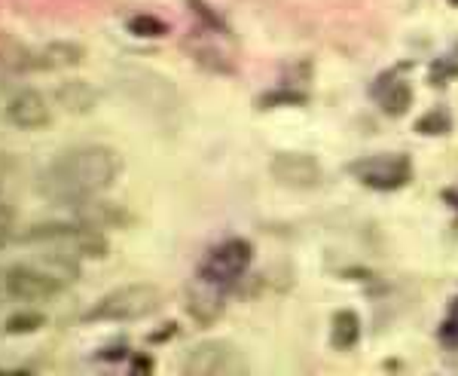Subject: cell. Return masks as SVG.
<instances>
[{"label": "cell", "instance_id": "obj_1", "mask_svg": "<svg viewBox=\"0 0 458 376\" xmlns=\"http://www.w3.org/2000/svg\"><path fill=\"white\" fill-rule=\"evenodd\" d=\"M120 175V153L105 144H83L58 153L40 172V193L55 205H80L98 199Z\"/></svg>", "mask_w": 458, "mask_h": 376}, {"label": "cell", "instance_id": "obj_2", "mask_svg": "<svg viewBox=\"0 0 458 376\" xmlns=\"http://www.w3.org/2000/svg\"><path fill=\"white\" fill-rule=\"evenodd\" d=\"M25 242H40V245L55 248L58 261H77V257H105L107 239L95 224H53L34 226L25 235Z\"/></svg>", "mask_w": 458, "mask_h": 376}, {"label": "cell", "instance_id": "obj_3", "mask_svg": "<svg viewBox=\"0 0 458 376\" xmlns=\"http://www.w3.org/2000/svg\"><path fill=\"white\" fill-rule=\"evenodd\" d=\"M162 303V294L153 285H123L105 294L86 312L89 321H138L153 315Z\"/></svg>", "mask_w": 458, "mask_h": 376}, {"label": "cell", "instance_id": "obj_4", "mask_svg": "<svg viewBox=\"0 0 458 376\" xmlns=\"http://www.w3.org/2000/svg\"><path fill=\"white\" fill-rule=\"evenodd\" d=\"M183 371L193 376H245L248 364L233 343L208 340V343H199L190 352L187 361H183Z\"/></svg>", "mask_w": 458, "mask_h": 376}, {"label": "cell", "instance_id": "obj_5", "mask_svg": "<svg viewBox=\"0 0 458 376\" xmlns=\"http://www.w3.org/2000/svg\"><path fill=\"white\" fill-rule=\"evenodd\" d=\"M250 257L254 251L245 239H226L205 257V263L199 267V278H208V282L229 287L235 278L245 276V269L250 267Z\"/></svg>", "mask_w": 458, "mask_h": 376}, {"label": "cell", "instance_id": "obj_6", "mask_svg": "<svg viewBox=\"0 0 458 376\" xmlns=\"http://www.w3.org/2000/svg\"><path fill=\"white\" fill-rule=\"evenodd\" d=\"M349 172L373 190H397L410 181L412 168H410V159L401 157V153H379V157L352 162Z\"/></svg>", "mask_w": 458, "mask_h": 376}, {"label": "cell", "instance_id": "obj_7", "mask_svg": "<svg viewBox=\"0 0 458 376\" xmlns=\"http://www.w3.org/2000/svg\"><path fill=\"white\" fill-rule=\"evenodd\" d=\"M6 291L25 303H47L64 291V278L37 267H13L6 272Z\"/></svg>", "mask_w": 458, "mask_h": 376}, {"label": "cell", "instance_id": "obj_8", "mask_svg": "<svg viewBox=\"0 0 458 376\" xmlns=\"http://www.w3.org/2000/svg\"><path fill=\"white\" fill-rule=\"evenodd\" d=\"M272 178L291 190H312L321 181V166L306 153H278L269 166Z\"/></svg>", "mask_w": 458, "mask_h": 376}, {"label": "cell", "instance_id": "obj_9", "mask_svg": "<svg viewBox=\"0 0 458 376\" xmlns=\"http://www.w3.org/2000/svg\"><path fill=\"white\" fill-rule=\"evenodd\" d=\"M6 120H10L16 129H25V132H34V129H43L49 125V107H47V98L34 90H25L19 95H13L10 105H6Z\"/></svg>", "mask_w": 458, "mask_h": 376}, {"label": "cell", "instance_id": "obj_10", "mask_svg": "<svg viewBox=\"0 0 458 376\" xmlns=\"http://www.w3.org/2000/svg\"><path fill=\"white\" fill-rule=\"evenodd\" d=\"M224 291L226 287L208 282V278L196 276V287L190 291V312L196 315L199 321H214L224 309Z\"/></svg>", "mask_w": 458, "mask_h": 376}, {"label": "cell", "instance_id": "obj_11", "mask_svg": "<svg viewBox=\"0 0 458 376\" xmlns=\"http://www.w3.org/2000/svg\"><path fill=\"white\" fill-rule=\"evenodd\" d=\"M376 98H379V107L386 110L388 116H401L412 101V92L403 80H382L376 86Z\"/></svg>", "mask_w": 458, "mask_h": 376}, {"label": "cell", "instance_id": "obj_12", "mask_svg": "<svg viewBox=\"0 0 458 376\" xmlns=\"http://www.w3.org/2000/svg\"><path fill=\"white\" fill-rule=\"evenodd\" d=\"M58 101H62L64 110H71V114H89V110H95V105H98V95H95L92 86H86L83 80H71L68 86L58 90Z\"/></svg>", "mask_w": 458, "mask_h": 376}, {"label": "cell", "instance_id": "obj_13", "mask_svg": "<svg viewBox=\"0 0 458 376\" xmlns=\"http://www.w3.org/2000/svg\"><path fill=\"white\" fill-rule=\"evenodd\" d=\"M80 58H83V49L77 43H53L43 49L40 64L43 68H68V64H80Z\"/></svg>", "mask_w": 458, "mask_h": 376}, {"label": "cell", "instance_id": "obj_14", "mask_svg": "<svg viewBox=\"0 0 458 376\" xmlns=\"http://www.w3.org/2000/svg\"><path fill=\"white\" fill-rule=\"evenodd\" d=\"M360 337V321L354 312H336L334 319V346L336 349H352Z\"/></svg>", "mask_w": 458, "mask_h": 376}, {"label": "cell", "instance_id": "obj_15", "mask_svg": "<svg viewBox=\"0 0 458 376\" xmlns=\"http://www.w3.org/2000/svg\"><path fill=\"white\" fill-rule=\"evenodd\" d=\"M449 125H453V120H449L446 110H431V114H425L422 120L416 123V129L422 132V135H446Z\"/></svg>", "mask_w": 458, "mask_h": 376}, {"label": "cell", "instance_id": "obj_16", "mask_svg": "<svg viewBox=\"0 0 458 376\" xmlns=\"http://www.w3.org/2000/svg\"><path fill=\"white\" fill-rule=\"evenodd\" d=\"M129 31L138 34V37H162L168 28H165V21H159L153 16H138V19L129 21Z\"/></svg>", "mask_w": 458, "mask_h": 376}, {"label": "cell", "instance_id": "obj_17", "mask_svg": "<svg viewBox=\"0 0 458 376\" xmlns=\"http://www.w3.org/2000/svg\"><path fill=\"white\" fill-rule=\"evenodd\" d=\"M37 328H43V315H37V312L13 315V319L6 321V330H10V334H28V330H37Z\"/></svg>", "mask_w": 458, "mask_h": 376}, {"label": "cell", "instance_id": "obj_18", "mask_svg": "<svg viewBox=\"0 0 458 376\" xmlns=\"http://www.w3.org/2000/svg\"><path fill=\"white\" fill-rule=\"evenodd\" d=\"M440 337H443V343H449V346H458V300H455V303H453V309H449L446 321H443V328H440Z\"/></svg>", "mask_w": 458, "mask_h": 376}, {"label": "cell", "instance_id": "obj_19", "mask_svg": "<svg viewBox=\"0 0 458 376\" xmlns=\"http://www.w3.org/2000/svg\"><path fill=\"white\" fill-rule=\"evenodd\" d=\"M10 235H13V211L0 202V248L10 242Z\"/></svg>", "mask_w": 458, "mask_h": 376}]
</instances>
